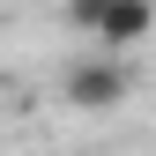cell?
I'll return each mask as SVG.
<instances>
[{"label": "cell", "instance_id": "7a4b0ae2", "mask_svg": "<svg viewBox=\"0 0 156 156\" xmlns=\"http://www.w3.org/2000/svg\"><path fill=\"white\" fill-rule=\"evenodd\" d=\"M149 30H156V8H149V0H97V15H89V37L104 52H134Z\"/></svg>", "mask_w": 156, "mask_h": 156}, {"label": "cell", "instance_id": "3957f363", "mask_svg": "<svg viewBox=\"0 0 156 156\" xmlns=\"http://www.w3.org/2000/svg\"><path fill=\"white\" fill-rule=\"evenodd\" d=\"M149 8H156V0H149Z\"/></svg>", "mask_w": 156, "mask_h": 156}, {"label": "cell", "instance_id": "6da1fadb", "mask_svg": "<svg viewBox=\"0 0 156 156\" xmlns=\"http://www.w3.org/2000/svg\"><path fill=\"white\" fill-rule=\"evenodd\" d=\"M67 104L74 112H119L126 104V89H134V74L119 67V60H112V52H104V60H97V52H89V60H74L67 67Z\"/></svg>", "mask_w": 156, "mask_h": 156}]
</instances>
